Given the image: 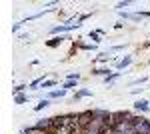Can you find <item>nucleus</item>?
Masks as SVG:
<instances>
[{"instance_id":"f257e3e1","label":"nucleus","mask_w":150,"mask_h":134,"mask_svg":"<svg viewBox=\"0 0 150 134\" xmlns=\"http://www.w3.org/2000/svg\"><path fill=\"white\" fill-rule=\"evenodd\" d=\"M108 126H106V120L102 118H94L92 122L84 128V134H108Z\"/></svg>"},{"instance_id":"f03ea898","label":"nucleus","mask_w":150,"mask_h":134,"mask_svg":"<svg viewBox=\"0 0 150 134\" xmlns=\"http://www.w3.org/2000/svg\"><path fill=\"white\" fill-rule=\"evenodd\" d=\"M134 130L136 134H150V120L148 118H144V116H134Z\"/></svg>"},{"instance_id":"7ed1b4c3","label":"nucleus","mask_w":150,"mask_h":134,"mask_svg":"<svg viewBox=\"0 0 150 134\" xmlns=\"http://www.w3.org/2000/svg\"><path fill=\"white\" fill-rule=\"evenodd\" d=\"M92 120H94V110H84L78 114V124H80L82 128H86Z\"/></svg>"},{"instance_id":"20e7f679","label":"nucleus","mask_w":150,"mask_h":134,"mask_svg":"<svg viewBox=\"0 0 150 134\" xmlns=\"http://www.w3.org/2000/svg\"><path fill=\"white\" fill-rule=\"evenodd\" d=\"M116 130H118L120 134H136L132 120H124V122H120L118 126H116Z\"/></svg>"},{"instance_id":"39448f33","label":"nucleus","mask_w":150,"mask_h":134,"mask_svg":"<svg viewBox=\"0 0 150 134\" xmlns=\"http://www.w3.org/2000/svg\"><path fill=\"white\" fill-rule=\"evenodd\" d=\"M34 126H36V128H40V130L52 132V128H54V118H40V120H38Z\"/></svg>"},{"instance_id":"423d86ee","label":"nucleus","mask_w":150,"mask_h":134,"mask_svg":"<svg viewBox=\"0 0 150 134\" xmlns=\"http://www.w3.org/2000/svg\"><path fill=\"white\" fill-rule=\"evenodd\" d=\"M64 40H66V36H54L52 40H48L46 44L50 46V48H56V46H60L62 42H64Z\"/></svg>"},{"instance_id":"0eeeda50","label":"nucleus","mask_w":150,"mask_h":134,"mask_svg":"<svg viewBox=\"0 0 150 134\" xmlns=\"http://www.w3.org/2000/svg\"><path fill=\"white\" fill-rule=\"evenodd\" d=\"M134 108L140 110V112H148L150 110V106H148V102H146V100H136V102H134Z\"/></svg>"},{"instance_id":"6e6552de","label":"nucleus","mask_w":150,"mask_h":134,"mask_svg":"<svg viewBox=\"0 0 150 134\" xmlns=\"http://www.w3.org/2000/svg\"><path fill=\"white\" fill-rule=\"evenodd\" d=\"M20 134H48V132H46V130L36 128V126H32V128H22V130H20Z\"/></svg>"},{"instance_id":"1a4fd4ad","label":"nucleus","mask_w":150,"mask_h":134,"mask_svg":"<svg viewBox=\"0 0 150 134\" xmlns=\"http://www.w3.org/2000/svg\"><path fill=\"white\" fill-rule=\"evenodd\" d=\"M94 76H104V78H108L110 74H112V70H108V68H98V70H92Z\"/></svg>"},{"instance_id":"9d476101","label":"nucleus","mask_w":150,"mask_h":134,"mask_svg":"<svg viewBox=\"0 0 150 134\" xmlns=\"http://www.w3.org/2000/svg\"><path fill=\"white\" fill-rule=\"evenodd\" d=\"M130 62H132V56H124L122 60H118V62H116V66H118V68H120V70H122V68L130 66Z\"/></svg>"},{"instance_id":"9b49d317","label":"nucleus","mask_w":150,"mask_h":134,"mask_svg":"<svg viewBox=\"0 0 150 134\" xmlns=\"http://www.w3.org/2000/svg\"><path fill=\"white\" fill-rule=\"evenodd\" d=\"M84 96H92V90H88V88L78 90V92L74 94V100H78V98H84Z\"/></svg>"},{"instance_id":"f8f14e48","label":"nucleus","mask_w":150,"mask_h":134,"mask_svg":"<svg viewBox=\"0 0 150 134\" xmlns=\"http://www.w3.org/2000/svg\"><path fill=\"white\" fill-rule=\"evenodd\" d=\"M46 106H50V100H48V98H42V100H40V102L34 106V110H36V112H38V110H44Z\"/></svg>"},{"instance_id":"ddd939ff","label":"nucleus","mask_w":150,"mask_h":134,"mask_svg":"<svg viewBox=\"0 0 150 134\" xmlns=\"http://www.w3.org/2000/svg\"><path fill=\"white\" fill-rule=\"evenodd\" d=\"M118 76H120V72H112V74H110L108 78H104V82H106L108 86H112V84L116 82V78H118Z\"/></svg>"},{"instance_id":"4468645a","label":"nucleus","mask_w":150,"mask_h":134,"mask_svg":"<svg viewBox=\"0 0 150 134\" xmlns=\"http://www.w3.org/2000/svg\"><path fill=\"white\" fill-rule=\"evenodd\" d=\"M64 94H66V90H64V88H60V90H54V92H50L48 96H50V98H62Z\"/></svg>"},{"instance_id":"2eb2a0df","label":"nucleus","mask_w":150,"mask_h":134,"mask_svg":"<svg viewBox=\"0 0 150 134\" xmlns=\"http://www.w3.org/2000/svg\"><path fill=\"white\" fill-rule=\"evenodd\" d=\"M26 100H28L26 94H18V96H14V102H16V104H24Z\"/></svg>"},{"instance_id":"dca6fc26","label":"nucleus","mask_w":150,"mask_h":134,"mask_svg":"<svg viewBox=\"0 0 150 134\" xmlns=\"http://www.w3.org/2000/svg\"><path fill=\"white\" fill-rule=\"evenodd\" d=\"M76 82H78V80H66V82H64V90L74 88V86H76Z\"/></svg>"},{"instance_id":"f3484780","label":"nucleus","mask_w":150,"mask_h":134,"mask_svg":"<svg viewBox=\"0 0 150 134\" xmlns=\"http://www.w3.org/2000/svg\"><path fill=\"white\" fill-rule=\"evenodd\" d=\"M24 88H26L24 84H18L16 88H12V92H14V96H18V94H22V90H24Z\"/></svg>"},{"instance_id":"a211bd4d","label":"nucleus","mask_w":150,"mask_h":134,"mask_svg":"<svg viewBox=\"0 0 150 134\" xmlns=\"http://www.w3.org/2000/svg\"><path fill=\"white\" fill-rule=\"evenodd\" d=\"M54 84H56V80H44L42 82V88H52Z\"/></svg>"},{"instance_id":"6ab92c4d","label":"nucleus","mask_w":150,"mask_h":134,"mask_svg":"<svg viewBox=\"0 0 150 134\" xmlns=\"http://www.w3.org/2000/svg\"><path fill=\"white\" fill-rule=\"evenodd\" d=\"M108 58H110V52H100L98 54V60H102V62H106Z\"/></svg>"},{"instance_id":"aec40b11","label":"nucleus","mask_w":150,"mask_h":134,"mask_svg":"<svg viewBox=\"0 0 150 134\" xmlns=\"http://www.w3.org/2000/svg\"><path fill=\"white\" fill-rule=\"evenodd\" d=\"M90 38L94 42H100V32H90Z\"/></svg>"},{"instance_id":"412c9836","label":"nucleus","mask_w":150,"mask_h":134,"mask_svg":"<svg viewBox=\"0 0 150 134\" xmlns=\"http://www.w3.org/2000/svg\"><path fill=\"white\" fill-rule=\"evenodd\" d=\"M132 2H128V0H124V2H118L116 4V8H126V6H130Z\"/></svg>"},{"instance_id":"4be33fe9","label":"nucleus","mask_w":150,"mask_h":134,"mask_svg":"<svg viewBox=\"0 0 150 134\" xmlns=\"http://www.w3.org/2000/svg\"><path fill=\"white\" fill-rule=\"evenodd\" d=\"M68 80H80V74L78 72H72V74H68Z\"/></svg>"},{"instance_id":"5701e85b","label":"nucleus","mask_w":150,"mask_h":134,"mask_svg":"<svg viewBox=\"0 0 150 134\" xmlns=\"http://www.w3.org/2000/svg\"><path fill=\"white\" fill-rule=\"evenodd\" d=\"M20 26H22V22H18V24H12V32H18V30H20Z\"/></svg>"},{"instance_id":"b1692460","label":"nucleus","mask_w":150,"mask_h":134,"mask_svg":"<svg viewBox=\"0 0 150 134\" xmlns=\"http://www.w3.org/2000/svg\"><path fill=\"white\" fill-rule=\"evenodd\" d=\"M142 82H146V76H142V78H138V80H134L132 84H142Z\"/></svg>"},{"instance_id":"393cba45","label":"nucleus","mask_w":150,"mask_h":134,"mask_svg":"<svg viewBox=\"0 0 150 134\" xmlns=\"http://www.w3.org/2000/svg\"><path fill=\"white\" fill-rule=\"evenodd\" d=\"M108 134H120V132H118V130H116V128H114V130H110V132H108Z\"/></svg>"},{"instance_id":"a878e982","label":"nucleus","mask_w":150,"mask_h":134,"mask_svg":"<svg viewBox=\"0 0 150 134\" xmlns=\"http://www.w3.org/2000/svg\"><path fill=\"white\" fill-rule=\"evenodd\" d=\"M146 46H148V48H150V42H148V44H146Z\"/></svg>"}]
</instances>
